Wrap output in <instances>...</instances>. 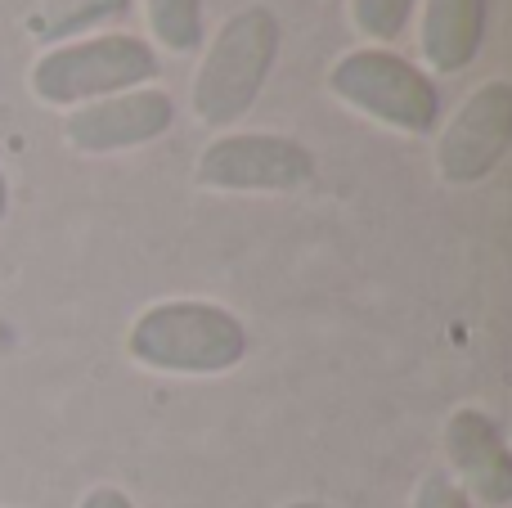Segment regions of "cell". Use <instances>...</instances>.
<instances>
[{
  "mask_svg": "<svg viewBox=\"0 0 512 508\" xmlns=\"http://www.w3.org/2000/svg\"><path fill=\"white\" fill-rule=\"evenodd\" d=\"M445 473L459 482V491L472 504L504 508L512 500V455L504 428L481 405H459L441 423Z\"/></svg>",
  "mask_w": 512,
  "mask_h": 508,
  "instance_id": "cell-8",
  "label": "cell"
},
{
  "mask_svg": "<svg viewBox=\"0 0 512 508\" xmlns=\"http://www.w3.org/2000/svg\"><path fill=\"white\" fill-rule=\"evenodd\" d=\"M9 207H14V194H9V180H5V171H0V221L9 216Z\"/></svg>",
  "mask_w": 512,
  "mask_h": 508,
  "instance_id": "cell-14",
  "label": "cell"
},
{
  "mask_svg": "<svg viewBox=\"0 0 512 508\" xmlns=\"http://www.w3.org/2000/svg\"><path fill=\"white\" fill-rule=\"evenodd\" d=\"M490 27V0H423L418 9V68L427 77H459L477 63Z\"/></svg>",
  "mask_w": 512,
  "mask_h": 508,
  "instance_id": "cell-9",
  "label": "cell"
},
{
  "mask_svg": "<svg viewBox=\"0 0 512 508\" xmlns=\"http://www.w3.org/2000/svg\"><path fill=\"white\" fill-rule=\"evenodd\" d=\"M149 45L162 54L203 50V0H144Z\"/></svg>",
  "mask_w": 512,
  "mask_h": 508,
  "instance_id": "cell-10",
  "label": "cell"
},
{
  "mask_svg": "<svg viewBox=\"0 0 512 508\" xmlns=\"http://www.w3.org/2000/svg\"><path fill=\"white\" fill-rule=\"evenodd\" d=\"M328 95L342 108L387 126L396 135H436L441 126V86L414 59L378 45L346 50L328 68Z\"/></svg>",
  "mask_w": 512,
  "mask_h": 508,
  "instance_id": "cell-4",
  "label": "cell"
},
{
  "mask_svg": "<svg viewBox=\"0 0 512 508\" xmlns=\"http://www.w3.org/2000/svg\"><path fill=\"white\" fill-rule=\"evenodd\" d=\"M77 508H135V500L122 491V486H113V482H95L90 491H81Z\"/></svg>",
  "mask_w": 512,
  "mask_h": 508,
  "instance_id": "cell-13",
  "label": "cell"
},
{
  "mask_svg": "<svg viewBox=\"0 0 512 508\" xmlns=\"http://www.w3.org/2000/svg\"><path fill=\"white\" fill-rule=\"evenodd\" d=\"M176 126V99L162 86L122 90L63 113V144L81 158H113L162 140Z\"/></svg>",
  "mask_w": 512,
  "mask_h": 508,
  "instance_id": "cell-7",
  "label": "cell"
},
{
  "mask_svg": "<svg viewBox=\"0 0 512 508\" xmlns=\"http://www.w3.org/2000/svg\"><path fill=\"white\" fill-rule=\"evenodd\" d=\"M248 324L207 297L144 306L126 329V360L167 378H221L248 360Z\"/></svg>",
  "mask_w": 512,
  "mask_h": 508,
  "instance_id": "cell-1",
  "label": "cell"
},
{
  "mask_svg": "<svg viewBox=\"0 0 512 508\" xmlns=\"http://www.w3.org/2000/svg\"><path fill=\"white\" fill-rule=\"evenodd\" d=\"M315 180V153L279 131H216L194 162V185L212 194H297Z\"/></svg>",
  "mask_w": 512,
  "mask_h": 508,
  "instance_id": "cell-5",
  "label": "cell"
},
{
  "mask_svg": "<svg viewBox=\"0 0 512 508\" xmlns=\"http://www.w3.org/2000/svg\"><path fill=\"white\" fill-rule=\"evenodd\" d=\"M279 508H333V504H324V500H288V504H279Z\"/></svg>",
  "mask_w": 512,
  "mask_h": 508,
  "instance_id": "cell-15",
  "label": "cell"
},
{
  "mask_svg": "<svg viewBox=\"0 0 512 508\" xmlns=\"http://www.w3.org/2000/svg\"><path fill=\"white\" fill-rule=\"evenodd\" d=\"M162 54L135 32H95L72 36L36 54L27 72V90L41 108H81L95 99L122 95V90L158 86Z\"/></svg>",
  "mask_w": 512,
  "mask_h": 508,
  "instance_id": "cell-3",
  "label": "cell"
},
{
  "mask_svg": "<svg viewBox=\"0 0 512 508\" xmlns=\"http://www.w3.org/2000/svg\"><path fill=\"white\" fill-rule=\"evenodd\" d=\"M414 9H418V0H346L355 36H360L364 45H378V50L405 36Z\"/></svg>",
  "mask_w": 512,
  "mask_h": 508,
  "instance_id": "cell-11",
  "label": "cell"
},
{
  "mask_svg": "<svg viewBox=\"0 0 512 508\" xmlns=\"http://www.w3.org/2000/svg\"><path fill=\"white\" fill-rule=\"evenodd\" d=\"M283 27L279 14L265 5H243L216 27V36L203 45V59L189 81V108L203 126L230 131L234 122L256 108L274 63H279Z\"/></svg>",
  "mask_w": 512,
  "mask_h": 508,
  "instance_id": "cell-2",
  "label": "cell"
},
{
  "mask_svg": "<svg viewBox=\"0 0 512 508\" xmlns=\"http://www.w3.org/2000/svg\"><path fill=\"white\" fill-rule=\"evenodd\" d=\"M512 149V81L490 77L436 126V176L450 189H472L504 167Z\"/></svg>",
  "mask_w": 512,
  "mask_h": 508,
  "instance_id": "cell-6",
  "label": "cell"
},
{
  "mask_svg": "<svg viewBox=\"0 0 512 508\" xmlns=\"http://www.w3.org/2000/svg\"><path fill=\"white\" fill-rule=\"evenodd\" d=\"M409 508H472V500L459 491V482H454L445 468H432V473L418 477L414 495H409Z\"/></svg>",
  "mask_w": 512,
  "mask_h": 508,
  "instance_id": "cell-12",
  "label": "cell"
}]
</instances>
